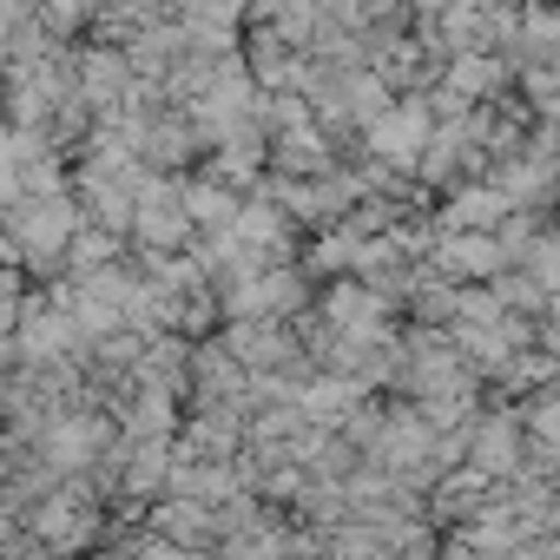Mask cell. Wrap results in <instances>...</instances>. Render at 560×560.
<instances>
[{"instance_id": "6da1fadb", "label": "cell", "mask_w": 560, "mask_h": 560, "mask_svg": "<svg viewBox=\"0 0 560 560\" xmlns=\"http://www.w3.org/2000/svg\"><path fill=\"white\" fill-rule=\"evenodd\" d=\"M376 152H383V159H416V152H422V113L409 106V113L383 119V126H376Z\"/></svg>"}]
</instances>
